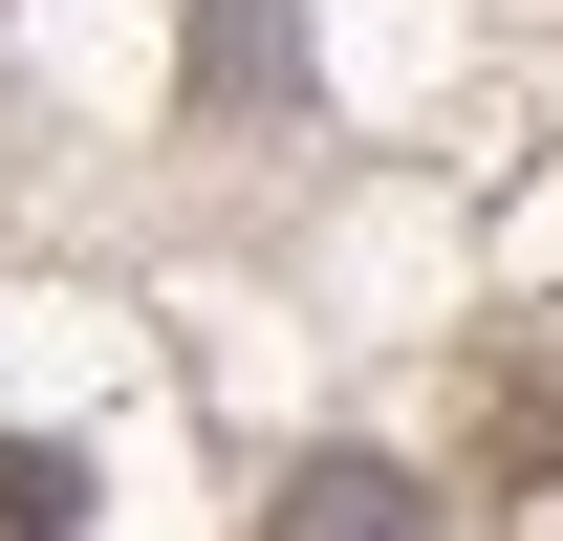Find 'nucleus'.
I'll return each mask as SVG.
<instances>
[{
	"label": "nucleus",
	"instance_id": "1",
	"mask_svg": "<svg viewBox=\"0 0 563 541\" xmlns=\"http://www.w3.org/2000/svg\"><path fill=\"white\" fill-rule=\"evenodd\" d=\"M282 541H433V498L390 455H303V476H282Z\"/></svg>",
	"mask_w": 563,
	"mask_h": 541
},
{
	"label": "nucleus",
	"instance_id": "3",
	"mask_svg": "<svg viewBox=\"0 0 563 541\" xmlns=\"http://www.w3.org/2000/svg\"><path fill=\"white\" fill-rule=\"evenodd\" d=\"M0 541H87V476L44 455V433H0Z\"/></svg>",
	"mask_w": 563,
	"mask_h": 541
},
{
	"label": "nucleus",
	"instance_id": "2",
	"mask_svg": "<svg viewBox=\"0 0 563 541\" xmlns=\"http://www.w3.org/2000/svg\"><path fill=\"white\" fill-rule=\"evenodd\" d=\"M498 476H520V498H542V520H563V368H498Z\"/></svg>",
	"mask_w": 563,
	"mask_h": 541
}]
</instances>
